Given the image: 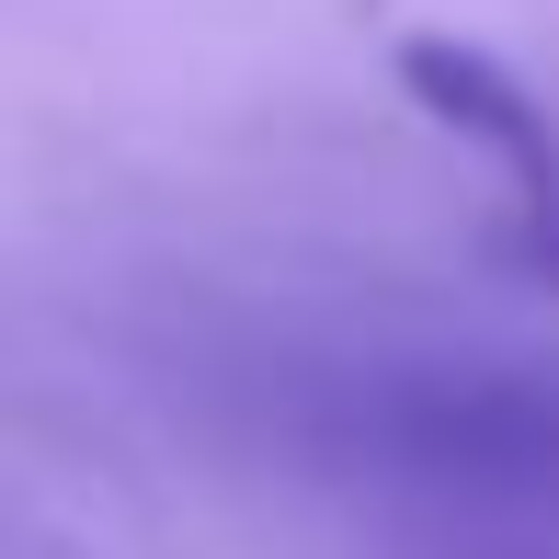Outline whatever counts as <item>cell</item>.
<instances>
[{"label":"cell","instance_id":"3957f363","mask_svg":"<svg viewBox=\"0 0 559 559\" xmlns=\"http://www.w3.org/2000/svg\"><path fill=\"white\" fill-rule=\"evenodd\" d=\"M23 559H69V548H23Z\"/></svg>","mask_w":559,"mask_h":559},{"label":"cell","instance_id":"6da1fadb","mask_svg":"<svg viewBox=\"0 0 559 559\" xmlns=\"http://www.w3.org/2000/svg\"><path fill=\"white\" fill-rule=\"evenodd\" d=\"M389 81H400V104H412L423 126H445L456 148H479L537 217L559 206V126H548V104L491 58V46H468V35H400L389 46Z\"/></svg>","mask_w":559,"mask_h":559},{"label":"cell","instance_id":"7a4b0ae2","mask_svg":"<svg viewBox=\"0 0 559 559\" xmlns=\"http://www.w3.org/2000/svg\"><path fill=\"white\" fill-rule=\"evenodd\" d=\"M525 274H548V286H559V206L525 228Z\"/></svg>","mask_w":559,"mask_h":559}]
</instances>
